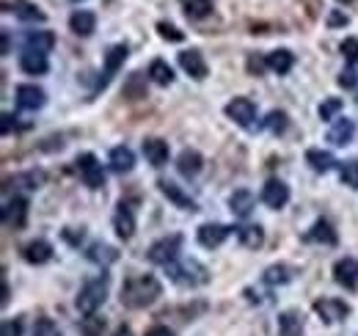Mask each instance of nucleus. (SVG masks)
Here are the masks:
<instances>
[{"label":"nucleus","instance_id":"1","mask_svg":"<svg viewBox=\"0 0 358 336\" xmlns=\"http://www.w3.org/2000/svg\"><path fill=\"white\" fill-rule=\"evenodd\" d=\"M160 298V281L154 276H132L121 284V303L130 309H143Z\"/></svg>","mask_w":358,"mask_h":336},{"label":"nucleus","instance_id":"2","mask_svg":"<svg viewBox=\"0 0 358 336\" xmlns=\"http://www.w3.org/2000/svg\"><path fill=\"white\" fill-rule=\"evenodd\" d=\"M108 298V276H99V278H91L86 281V287L80 289L77 295V309L80 314H94Z\"/></svg>","mask_w":358,"mask_h":336},{"label":"nucleus","instance_id":"3","mask_svg":"<svg viewBox=\"0 0 358 336\" xmlns=\"http://www.w3.org/2000/svg\"><path fill=\"white\" fill-rule=\"evenodd\" d=\"M168 267V276L176 281V284H182V287H196V284H204L207 281V270L199 265V262H171L165 265Z\"/></svg>","mask_w":358,"mask_h":336},{"label":"nucleus","instance_id":"4","mask_svg":"<svg viewBox=\"0 0 358 336\" xmlns=\"http://www.w3.org/2000/svg\"><path fill=\"white\" fill-rule=\"evenodd\" d=\"M179 248H182V235H168V237L157 240V243L149 248L146 256H149V262H154V265H171V262H176Z\"/></svg>","mask_w":358,"mask_h":336},{"label":"nucleus","instance_id":"5","mask_svg":"<svg viewBox=\"0 0 358 336\" xmlns=\"http://www.w3.org/2000/svg\"><path fill=\"white\" fill-rule=\"evenodd\" d=\"M77 171H80V177H83V182L88 185V188H102L105 185V171H102V163L91 154V152H83L77 160Z\"/></svg>","mask_w":358,"mask_h":336},{"label":"nucleus","instance_id":"6","mask_svg":"<svg viewBox=\"0 0 358 336\" xmlns=\"http://www.w3.org/2000/svg\"><path fill=\"white\" fill-rule=\"evenodd\" d=\"M226 116H229L232 121H237L240 127H251L254 119H256V105H254L251 99H246V97H235V99L226 105Z\"/></svg>","mask_w":358,"mask_h":336},{"label":"nucleus","instance_id":"7","mask_svg":"<svg viewBox=\"0 0 358 336\" xmlns=\"http://www.w3.org/2000/svg\"><path fill=\"white\" fill-rule=\"evenodd\" d=\"M28 221V202L23 196H14L12 202H6L3 207V224L9 229H23Z\"/></svg>","mask_w":358,"mask_h":336},{"label":"nucleus","instance_id":"8","mask_svg":"<svg viewBox=\"0 0 358 336\" xmlns=\"http://www.w3.org/2000/svg\"><path fill=\"white\" fill-rule=\"evenodd\" d=\"M179 67H182L191 77L196 80H204L207 77V61L199 50H185V53H179Z\"/></svg>","mask_w":358,"mask_h":336},{"label":"nucleus","instance_id":"9","mask_svg":"<svg viewBox=\"0 0 358 336\" xmlns=\"http://www.w3.org/2000/svg\"><path fill=\"white\" fill-rule=\"evenodd\" d=\"M45 102H47V97H45L42 88H36V86H31V83L17 86V105H20L23 110H39Z\"/></svg>","mask_w":358,"mask_h":336},{"label":"nucleus","instance_id":"10","mask_svg":"<svg viewBox=\"0 0 358 336\" xmlns=\"http://www.w3.org/2000/svg\"><path fill=\"white\" fill-rule=\"evenodd\" d=\"M262 202L273 210H281L287 202H289V188L281 182V180H270L265 188H262Z\"/></svg>","mask_w":358,"mask_h":336},{"label":"nucleus","instance_id":"11","mask_svg":"<svg viewBox=\"0 0 358 336\" xmlns=\"http://www.w3.org/2000/svg\"><path fill=\"white\" fill-rule=\"evenodd\" d=\"M232 235V229L229 226H224V224H204V226H199V243L204 245V248H218V245H224V240Z\"/></svg>","mask_w":358,"mask_h":336},{"label":"nucleus","instance_id":"12","mask_svg":"<svg viewBox=\"0 0 358 336\" xmlns=\"http://www.w3.org/2000/svg\"><path fill=\"white\" fill-rule=\"evenodd\" d=\"M157 185H160V193H163L168 202H174L179 210H191V213L196 210V202H193L182 188H179V185H174V182H168V180H160Z\"/></svg>","mask_w":358,"mask_h":336},{"label":"nucleus","instance_id":"13","mask_svg":"<svg viewBox=\"0 0 358 336\" xmlns=\"http://www.w3.org/2000/svg\"><path fill=\"white\" fill-rule=\"evenodd\" d=\"M23 47L31 50V53H50L56 47V36L53 31H28L25 39H23Z\"/></svg>","mask_w":358,"mask_h":336},{"label":"nucleus","instance_id":"14","mask_svg":"<svg viewBox=\"0 0 358 336\" xmlns=\"http://www.w3.org/2000/svg\"><path fill=\"white\" fill-rule=\"evenodd\" d=\"M127 56H130L127 45H113V47L108 50V56H105V72H102V77H99V86H108L110 75L119 72V67L127 61Z\"/></svg>","mask_w":358,"mask_h":336},{"label":"nucleus","instance_id":"15","mask_svg":"<svg viewBox=\"0 0 358 336\" xmlns=\"http://www.w3.org/2000/svg\"><path fill=\"white\" fill-rule=\"evenodd\" d=\"M333 278H336V284H342L344 289H355V284H358V262H353V259H339V262L333 265Z\"/></svg>","mask_w":358,"mask_h":336},{"label":"nucleus","instance_id":"16","mask_svg":"<svg viewBox=\"0 0 358 336\" xmlns=\"http://www.w3.org/2000/svg\"><path fill=\"white\" fill-rule=\"evenodd\" d=\"M314 311L325 320V322H336V320H344L350 314L347 303L342 300H314Z\"/></svg>","mask_w":358,"mask_h":336},{"label":"nucleus","instance_id":"17","mask_svg":"<svg viewBox=\"0 0 358 336\" xmlns=\"http://www.w3.org/2000/svg\"><path fill=\"white\" fill-rule=\"evenodd\" d=\"M6 12H14L23 23H45L47 17H45V12H39V6H34L31 0H14V6H3Z\"/></svg>","mask_w":358,"mask_h":336},{"label":"nucleus","instance_id":"18","mask_svg":"<svg viewBox=\"0 0 358 336\" xmlns=\"http://www.w3.org/2000/svg\"><path fill=\"white\" fill-rule=\"evenodd\" d=\"M143 154H146V160H149L154 168H160V165L168 163V143L160 141V138H146V141H143Z\"/></svg>","mask_w":358,"mask_h":336},{"label":"nucleus","instance_id":"19","mask_svg":"<svg viewBox=\"0 0 358 336\" xmlns=\"http://www.w3.org/2000/svg\"><path fill=\"white\" fill-rule=\"evenodd\" d=\"M113 226H116V235L121 240H130L132 232H135V218H132V210L127 204H119L116 215H113Z\"/></svg>","mask_w":358,"mask_h":336},{"label":"nucleus","instance_id":"20","mask_svg":"<svg viewBox=\"0 0 358 336\" xmlns=\"http://www.w3.org/2000/svg\"><path fill=\"white\" fill-rule=\"evenodd\" d=\"M202 154L196 152V149H185L182 154H179V160H176V168H179V174L182 177H196L199 171H202Z\"/></svg>","mask_w":358,"mask_h":336},{"label":"nucleus","instance_id":"21","mask_svg":"<svg viewBox=\"0 0 358 336\" xmlns=\"http://www.w3.org/2000/svg\"><path fill=\"white\" fill-rule=\"evenodd\" d=\"M47 56L45 53H31V50H23L20 56V69L28 72V75H45L47 72Z\"/></svg>","mask_w":358,"mask_h":336},{"label":"nucleus","instance_id":"22","mask_svg":"<svg viewBox=\"0 0 358 336\" xmlns=\"http://www.w3.org/2000/svg\"><path fill=\"white\" fill-rule=\"evenodd\" d=\"M353 135H355V124H353L350 119H339V121L328 130V141H331L333 146H347V143L353 141Z\"/></svg>","mask_w":358,"mask_h":336},{"label":"nucleus","instance_id":"23","mask_svg":"<svg viewBox=\"0 0 358 336\" xmlns=\"http://www.w3.org/2000/svg\"><path fill=\"white\" fill-rule=\"evenodd\" d=\"M23 256H25L31 265H45V262H50V256H53V245H50L47 240H34V243L25 245Z\"/></svg>","mask_w":358,"mask_h":336},{"label":"nucleus","instance_id":"24","mask_svg":"<svg viewBox=\"0 0 358 336\" xmlns=\"http://www.w3.org/2000/svg\"><path fill=\"white\" fill-rule=\"evenodd\" d=\"M132 165H135V154H132V149H127V146H116L113 152H110V168L116 174H127V171H132Z\"/></svg>","mask_w":358,"mask_h":336},{"label":"nucleus","instance_id":"25","mask_svg":"<svg viewBox=\"0 0 358 336\" xmlns=\"http://www.w3.org/2000/svg\"><path fill=\"white\" fill-rule=\"evenodd\" d=\"M69 28L77 34V36H91L94 28H97V17L91 12H75L69 17Z\"/></svg>","mask_w":358,"mask_h":336},{"label":"nucleus","instance_id":"26","mask_svg":"<svg viewBox=\"0 0 358 336\" xmlns=\"http://www.w3.org/2000/svg\"><path fill=\"white\" fill-rule=\"evenodd\" d=\"M278 331H281V336H300L303 333V317L298 311H284L278 317Z\"/></svg>","mask_w":358,"mask_h":336},{"label":"nucleus","instance_id":"27","mask_svg":"<svg viewBox=\"0 0 358 336\" xmlns=\"http://www.w3.org/2000/svg\"><path fill=\"white\" fill-rule=\"evenodd\" d=\"M292 64H295V58L289 50H273L267 56V69H273L276 75H287L292 69Z\"/></svg>","mask_w":358,"mask_h":336},{"label":"nucleus","instance_id":"28","mask_svg":"<svg viewBox=\"0 0 358 336\" xmlns=\"http://www.w3.org/2000/svg\"><path fill=\"white\" fill-rule=\"evenodd\" d=\"M229 204H232V213L237 218H248L251 210H254V196L248 191H235L232 199H229Z\"/></svg>","mask_w":358,"mask_h":336},{"label":"nucleus","instance_id":"29","mask_svg":"<svg viewBox=\"0 0 358 336\" xmlns=\"http://www.w3.org/2000/svg\"><path fill=\"white\" fill-rule=\"evenodd\" d=\"M306 240H309V243H325V245H336V232L331 229V224H328V221H317V224L311 226V232L306 235Z\"/></svg>","mask_w":358,"mask_h":336},{"label":"nucleus","instance_id":"30","mask_svg":"<svg viewBox=\"0 0 358 336\" xmlns=\"http://www.w3.org/2000/svg\"><path fill=\"white\" fill-rule=\"evenodd\" d=\"M306 163L314 168V171H328V168H333V154L331 152H322V149H309L306 152Z\"/></svg>","mask_w":358,"mask_h":336},{"label":"nucleus","instance_id":"31","mask_svg":"<svg viewBox=\"0 0 358 336\" xmlns=\"http://www.w3.org/2000/svg\"><path fill=\"white\" fill-rule=\"evenodd\" d=\"M149 77H152L157 86H171V83H174V69H171L165 61L157 58V61L149 64Z\"/></svg>","mask_w":358,"mask_h":336},{"label":"nucleus","instance_id":"32","mask_svg":"<svg viewBox=\"0 0 358 336\" xmlns=\"http://www.w3.org/2000/svg\"><path fill=\"white\" fill-rule=\"evenodd\" d=\"M237 237H240V243H243L246 248H262V243H265L262 226H240V229H237Z\"/></svg>","mask_w":358,"mask_h":336},{"label":"nucleus","instance_id":"33","mask_svg":"<svg viewBox=\"0 0 358 336\" xmlns=\"http://www.w3.org/2000/svg\"><path fill=\"white\" fill-rule=\"evenodd\" d=\"M213 12V0H188L185 3V14L191 20H204Z\"/></svg>","mask_w":358,"mask_h":336},{"label":"nucleus","instance_id":"34","mask_svg":"<svg viewBox=\"0 0 358 336\" xmlns=\"http://www.w3.org/2000/svg\"><path fill=\"white\" fill-rule=\"evenodd\" d=\"M86 254H88V259H94V262H99V265H110V262H116V256H119L116 248H110V245H99V243L91 245Z\"/></svg>","mask_w":358,"mask_h":336},{"label":"nucleus","instance_id":"35","mask_svg":"<svg viewBox=\"0 0 358 336\" xmlns=\"http://www.w3.org/2000/svg\"><path fill=\"white\" fill-rule=\"evenodd\" d=\"M265 127H267L273 135H281V132L287 130V113H281V110H273V113H267V119H265Z\"/></svg>","mask_w":358,"mask_h":336},{"label":"nucleus","instance_id":"36","mask_svg":"<svg viewBox=\"0 0 358 336\" xmlns=\"http://www.w3.org/2000/svg\"><path fill=\"white\" fill-rule=\"evenodd\" d=\"M339 174H342V182H344V185H350V188H355V191H358V160L344 163Z\"/></svg>","mask_w":358,"mask_h":336},{"label":"nucleus","instance_id":"37","mask_svg":"<svg viewBox=\"0 0 358 336\" xmlns=\"http://www.w3.org/2000/svg\"><path fill=\"white\" fill-rule=\"evenodd\" d=\"M102 328H105V320L97 317V314H86V320H83V325H80V331H83L86 336H99Z\"/></svg>","mask_w":358,"mask_h":336},{"label":"nucleus","instance_id":"38","mask_svg":"<svg viewBox=\"0 0 358 336\" xmlns=\"http://www.w3.org/2000/svg\"><path fill=\"white\" fill-rule=\"evenodd\" d=\"M34 336H61V333H58V328H56L53 320L42 317V320H36V325H34Z\"/></svg>","mask_w":358,"mask_h":336},{"label":"nucleus","instance_id":"39","mask_svg":"<svg viewBox=\"0 0 358 336\" xmlns=\"http://www.w3.org/2000/svg\"><path fill=\"white\" fill-rule=\"evenodd\" d=\"M339 110H342V99H325V102L320 105V119H322V121H331Z\"/></svg>","mask_w":358,"mask_h":336},{"label":"nucleus","instance_id":"40","mask_svg":"<svg viewBox=\"0 0 358 336\" xmlns=\"http://www.w3.org/2000/svg\"><path fill=\"white\" fill-rule=\"evenodd\" d=\"M14 182H25V188H31V191H36L42 182H45V174L42 171H28V174H17L14 177Z\"/></svg>","mask_w":358,"mask_h":336},{"label":"nucleus","instance_id":"41","mask_svg":"<svg viewBox=\"0 0 358 336\" xmlns=\"http://www.w3.org/2000/svg\"><path fill=\"white\" fill-rule=\"evenodd\" d=\"M265 281H270V284H284V281H289V273H287L284 265H273V267H267Z\"/></svg>","mask_w":358,"mask_h":336},{"label":"nucleus","instance_id":"42","mask_svg":"<svg viewBox=\"0 0 358 336\" xmlns=\"http://www.w3.org/2000/svg\"><path fill=\"white\" fill-rule=\"evenodd\" d=\"M339 50H342L344 61H350V64H358V39H344V42L339 45Z\"/></svg>","mask_w":358,"mask_h":336},{"label":"nucleus","instance_id":"43","mask_svg":"<svg viewBox=\"0 0 358 336\" xmlns=\"http://www.w3.org/2000/svg\"><path fill=\"white\" fill-rule=\"evenodd\" d=\"M157 34H160L163 39H168V42H182V39H185L182 31H176V28L168 25V23H157Z\"/></svg>","mask_w":358,"mask_h":336},{"label":"nucleus","instance_id":"44","mask_svg":"<svg viewBox=\"0 0 358 336\" xmlns=\"http://www.w3.org/2000/svg\"><path fill=\"white\" fill-rule=\"evenodd\" d=\"M0 336H23V322L20 320H6L0 328Z\"/></svg>","mask_w":358,"mask_h":336},{"label":"nucleus","instance_id":"45","mask_svg":"<svg viewBox=\"0 0 358 336\" xmlns=\"http://www.w3.org/2000/svg\"><path fill=\"white\" fill-rule=\"evenodd\" d=\"M248 75H262L265 67H267V58H259V56H248Z\"/></svg>","mask_w":358,"mask_h":336},{"label":"nucleus","instance_id":"46","mask_svg":"<svg viewBox=\"0 0 358 336\" xmlns=\"http://www.w3.org/2000/svg\"><path fill=\"white\" fill-rule=\"evenodd\" d=\"M355 83H358V72H355V69H344V72L339 75V86H342V88H353Z\"/></svg>","mask_w":358,"mask_h":336},{"label":"nucleus","instance_id":"47","mask_svg":"<svg viewBox=\"0 0 358 336\" xmlns=\"http://www.w3.org/2000/svg\"><path fill=\"white\" fill-rule=\"evenodd\" d=\"M146 336H174V333H171V328H165V325H154V328L146 331Z\"/></svg>","mask_w":358,"mask_h":336},{"label":"nucleus","instance_id":"48","mask_svg":"<svg viewBox=\"0 0 358 336\" xmlns=\"http://www.w3.org/2000/svg\"><path fill=\"white\" fill-rule=\"evenodd\" d=\"M328 25H331V28H336V25H347V17L339 14V12H333V14L328 17Z\"/></svg>","mask_w":358,"mask_h":336},{"label":"nucleus","instance_id":"49","mask_svg":"<svg viewBox=\"0 0 358 336\" xmlns=\"http://www.w3.org/2000/svg\"><path fill=\"white\" fill-rule=\"evenodd\" d=\"M12 119H14L12 113H3V135H9V132H12V127H17V124H12Z\"/></svg>","mask_w":358,"mask_h":336},{"label":"nucleus","instance_id":"50","mask_svg":"<svg viewBox=\"0 0 358 336\" xmlns=\"http://www.w3.org/2000/svg\"><path fill=\"white\" fill-rule=\"evenodd\" d=\"M12 53V39H9V31H3V56Z\"/></svg>","mask_w":358,"mask_h":336},{"label":"nucleus","instance_id":"51","mask_svg":"<svg viewBox=\"0 0 358 336\" xmlns=\"http://www.w3.org/2000/svg\"><path fill=\"white\" fill-rule=\"evenodd\" d=\"M113 336H132V331H130V328H127V325H119V328H116V333H113Z\"/></svg>","mask_w":358,"mask_h":336},{"label":"nucleus","instance_id":"52","mask_svg":"<svg viewBox=\"0 0 358 336\" xmlns=\"http://www.w3.org/2000/svg\"><path fill=\"white\" fill-rule=\"evenodd\" d=\"M339 3H353V0H339Z\"/></svg>","mask_w":358,"mask_h":336}]
</instances>
